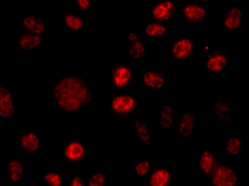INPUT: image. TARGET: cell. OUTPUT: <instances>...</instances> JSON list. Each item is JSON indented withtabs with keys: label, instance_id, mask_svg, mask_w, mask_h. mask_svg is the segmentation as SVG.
Instances as JSON below:
<instances>
[{
	"label": "cell",
	"instance_id": "obj_16",
	"mask_svg": "<svg viewBox=\"0 0 249 186\" xmlns=\"http://www.w3.org/2000/svg\"><path fill=\"white\" fill-rule=\"evenodd\" d=\"M132 131L135 139L143 146H150L154 143V134L150 126L142 118L137 116L132 121Z\"/></svg>",
	"mask_w": 249,
	"mask_h": 186
},
{
	"label": "cell",
	"instance_id": "obj_9",
	"mask_svg": "<svg viewBox=\"0 0 249 186\" xmlns=\"http://www.w3.org/2000/svg\"><path fill=\"white\" fill-rule=\"evenodd\" d=\"M177 10V3L174 0H159L151 5L149 14L152 19L167 24L175 17Z\"/></svg>",
	"mask_w": 249,
	"mask_h": 186
},
{
	"label": "cell",
	"instance_id": "obj_26",
	"mask_svg": "<svg viewBox=\"0 0 249 186\" xmlns=\"http://www.w3.org/2000/svg\"><path fill=\"white\" fill-rule=\"evenodd\" d=\"M244 139L237 136H229L224 140L223 151L225 154L231 157L239 156L245 149Z\"/></svg>",
	"mask_w": 249,
	"mask_h": 186
},
{
	"label": "cell",
	"instance_id": "obj_10",
	"mask_svg": "<svg viewBox=\"0 0 249 186\" xmlns=\"http://www.w3.org/2000/svg\"><path fill=\"white\" fill-rule=\"evenodd\" d=\"M208 9L205 5L197 2H186L181 8V17L190 24L199 25L209 17Z\"/></svg>",
	"mask_w": 249,
	"mask_h": 186
},
{
	"label": "cell",
	"instance_id": "obj_14",
	"mask_svg": "<svg viewBox=\"0 0 249 186\" xmlns=\"http://www.w3.org/2000/svg\"><path fill=\"white\" fill-rule=\"evenodd\" d=\"M213 115L217 121L224 125H233L236 122V112L228 101L217 100L213 104Z\"/></svg>",
	"mask_w": 249,
	"mask_h": 186
},
{
	"label": "cell",
	"instance_id": "obj_24",
	"mask_svg": "<svg viewBox=\"0 0 249 186\" xmlns=\"http://www.w3.org/2000/svg\"><path fill=\"white\" fill-rule=\"evenodd\" d=\"M147 180L151 186H168L173 183V174L168 168L159 166L151 171Z\"/></svg>",
	"mask_w": 249,
	"mask_h": 186
},
{
	"label": "cell",
	"instance_id": "obj_27",
	"mask_svg": "<svg viewBox=\"0 0 249 186\" xmlns=\"http://www.w3.org/2000/svg\"><path fill=\"white\" fill-rule=\"evenodd\" d=\"M154 170L152 169V163L148 159H140L137 164L134 165L133 172L135 174V177L139 179H144V178H148L151 171Z\"/></svg>",
	"mask_w": 249,
	"mask_h": 186
},
{
	"label": "cell",
	"instance_id": "obj_2",
	"mask_svg": "<svg viewBox=\"0 0 249 186\" xmlns=\"http://www.w3.org/2000/svg\"><path fill=\"white\" fill-rule=\"evenodd\" d=\"M230 58L222 50L214 49L212 45L206 46L205 67L212 75H223L229 69Z\"/></svg>",
	"mask_w": 249,
	"mask_h": 186
},
{
	"label": "cell",
	"instance_id": "obj_8",
	"mask_svg": "<svg viewBox=\"0 0 249 186\" xmlns=\"http://www.w3.org/2000/svg\"><path fill=\"white\" fill-rule=\"evenodd\" d=\"M246 19L245 11L239 7H229L222 15V28L226 32L240 30Z\"/></svg>",
	"mask_w": 249,
	"mask_h": 186
},
{
	"label": "cell",
	"instance_id": "obj_33",
	"mask_svg": "<svg viewBox=\"0 0 249 186\" xmlns=\"http://www.w3.org/2000/svg\"><path fill=\"white\" fill-rule=\"evenodd\" d=\"M247 136H248V138H249V129H248V131H247Z\"/></svg>",
	"mask_w": 249,
	"mask_h": 186
},
{
	"label": "cell",
	"instance_id": "obj_35",
	"mask_svg": "<svg viewBox=\"0 0 249 186\" xmlns=\"http://www.w3.org/2000/svg\"><path fill=\"white\" fill-rule=\"evenodd\" d=\"M139 1H144V0H139Z\"/></svg>",
	"mask_w": 249,
	"mask_h": 186
},
{
	"label": "cell",
	"instance_id": "obj_17",
	"mask_svg": "<svg viewBox=\"0 0 249 186\" xmlns=\"http://www.w3.org/2000/svg\"><path fill=\"white\" fill-rule=\"evenodd\" d=\"M16 112V103L12 89L7 86L0 87V116L3 119L13 118Z\"/></svg>",
	"mask_w": 249,
	"mask_h": 186
},
{
	"label": "cell",
	"instance_id": "obj_5",
	"mask_svg": "<svg viewBox=\"0 0 249 186\" xmlns=\"http://www.w3.org/2000/svg\"><path fill=\"white\" fill-rule=\"evenodd\" d=\"M140 82L148 93L157 94L167 86V77L157 69H147L139 75Z\"/></svg>",
	"mask_w": 249,
	"mask_h": 186
},
{
	"label": "cell",
	"instance_id": "obj_11",
	"mask_svg": "<svg viewBox=\"0 0 249 186\" xmlns=\"http://www.w3.org/2000/svg\"><path fill=\"white\" fill-rule=\"evenodd\" d=\"M127 38L129 43L127 51L128 59L133 62L145 60L147 45L142 36H140L139 33L134 29H129Z\"/></svg>",
	"mask_w": 249,
	"mask_h": 186
},
{
	"label": "cell",
	"instance_id": "obj_20",
	"mask_svg": "<svg viewBox=\"0 0 249 186\" xmlns=\"http://www.w3.org/2000/svg\"><path fill=\"white\" fill-rule=\"evenodd\" d=\"M21 25L25 31L35 33V34L44 35L48 32L47 21L36 14H27L22 18Z\"/></svg>",
	"mask_w": 249,
	"mask_h": 186
},
{
	"label": "cell",
	"instance_id": "obj_4",
	"mask_svg": "<svg viewBox=\"0 0 249 186\" xmlns=\"http://www.w3.org/2000/svg\"><path fill=\"white\" fill-rule=\"evenodd\" d=\"M139 99L133 95H116L109 102V109L113 115L126 117L139 108Z\"/></svg>",
	"mask_w": 249,
	"mask_h": 186
},
{
	"label": "cell",
	"instance_id": "obj_22",
	"mask_svg": "<svg viewBox=\"0 0 249 186\" xmlns=\"http://www.w3.org/2000/svg\"><path fill=\"white\" fill-rule=\"evenodd\" d=\"M144 33L148 38L154 39V41H158V39H162L166 35H168L169 26L166 22L152 19L147 21L145 24Z\"/></svg>",
	"mask_w": 249,
	"mask_h": 186
},
{
	"label": "cell",
	"instance_id": "obj_19",
	"mask_svg": "<svg viewBox=\"0 0 249 186\" xmlns=\"http://www.w3.org/2000/svg\"><path fill=\"white\" fill-rule=\"evenodd\" d=\"M18 145L26 153H37L41 150L42 140L36 131L27 130L20 134L18 138Z\"/></svg>",
	"mask_w": 249,
	"mask_h": 186
},
{
	"label": "cell",
	"instance_id": "obj_15",
	"mask_svg": "<svg viewBox=\"0 0 249 186\" xmlns=\"http://www.w3.org/2000/svg\"><path fill=\"white\" fill-rule=\"evenodd\" d=\"M43 35L35 34L31 32H20L16 38V49L18 52H28L37 50L43 46Z\"/></svg>",
	"mask_w": 249,
	"mask_h": 186
},
{
	"label": "cell",
	"instance_id": "obj_18",
	"mask_svg": "<svg viewBox=\"0 0 249 186\" xmlns=\"http://www.w3.org/2000/svg\"><path fill=\"white\" fill-rule=\"evenodd\" d=\"M196 132V118L193 112L183 111L178 118V133L180 137L191 138Z\"/></svg>",
	"mask_w": 249,
	"mask_h": 186
},
{
	"label": "cell",
	"instance_id": "obj_12",
	"mask_svg": "<svg viewBox=\"0 0 249 186\" xmlns=\"http://www.w3.org/2000/svg\"><path fill=\"white\" fill-rule=\"evenodd\" d=\"M217 165V159L212 150L206 148L199 151L197 159V170L202 178H210Z\"/></svg>",
	"mask_w": 249,
	"mask_h": 186
},
{
	"label": "cell",
	"instance_id": "obj_34",
	"mask_svg": "<svg viewBox=\"0 0 249 186\" xmlns=\"http://www.w3.org/2000/svg\"><path fill=\"white\" fill-rule=\"evenodd\" d=\"M58 1H64V0H58Z\"/></svg>",
	"mask_w": 249,
	"mask_h": 186
},
{
	"label": "cell",
	"instance_id": "obj_31",
	"mask_svg": "<svg viewBox=\"0 0 249 186\" xmlns=\"http://www.w3.org/2000/svg\"><path fill=\"white\" fill-rule=\"evenodd\" d=\"M87 182L83 181V179L79 176H73L70 180V185L71 186H83L86 185Z\"/></svg>",
	"mask_w": 249,
	"mask_h": 186
},
{
	"label": "cell",
	"instance_id": "obj_7",
	"mask_svg": "<svg viewBox=\"0 0 249 186\" xmlns=\"http://www.w3.org/2000/svg\"><path fill=\"white\" fill-rule=\"evenodd\" d=\"M209 180L215 186H234L239 182V172L233 166L218 164Z\"/></svg>",
	"mask_w": 249,
	"mask_h": 186
},
{
	"label": "cell",
	"instance_id": "obj_32",
	"mask_svg": "<svg viewBox=\"0 0 249 186\" xmlns=\"http://www.w3.org/2000/svg\"><path fill=\"white\" fill-rule=\"evenodd\" d=\"M199 1L201 3H212L215 1V0H199Z\"/></svg>",
	"mask_w": 249,
	"mask_h": 186
},
{
	"label": "cell",
	"instance_id": "obj_28",
	"mask_svg": "<svg viewBox=\"0 0 249 186\" xmlns=\"http://www.w3.org/2000/svg\"><path fill=\"white\" fill-rule=\"evenodd\" d=\"M107 184H109V179L101 171L93 172L87 181V185L89 186H106Z\"/></svg>",
	"mask_w": 249,
	"mask_h": 186
},
{
	"label": "cell",
	"instance_id": "obj_29",
	"mask_svg": "<svg viewBox=\"0 0 249 186\" xmlns=\"http://www.w3.org/2000/svg\"><path fill=\"white\" fill-rule=\"evenodd\" d=\"M43 182L47 185L60 186L63 184V178L55 171H47L43 174Z\"/></svg>",
	"mask_w": 249,
	"mask_h": 186
},
{
	"label": "cell",
	"instance_id": "obj_21",
	"mask_svg": "<svg viewBox=\"0 0 249 186\" xmlns=\"http://www.w3.org/2000/svg\"><path fill=\"white\" fill-rule=\"evenodd\" d=\"M61 24L63 25L71 33L79 34L84 31L87 27L86 20L80 15L75 12H63L60 15Z\"/></svg>",
	"mask_w": 249,
	"mask_h": 186
},
{
	"label": "cell",
	"instance_id": "obj_23",
	"mask_svg": "<svg viewBox=\"0 0 249 186\" xmlns=\"http://www.w3.org/2000/svg\"><path fill=\"white\" fill-rule=\"evenodd\" d=\"M157 120L158 126L161 130H171L175 122V109L173 105L169 103H163L158 110Z\"/></svg>",
	"mask_w": 249,
	"mask_h": 186
},
{
	"label": "cell",
	"instance_id": "obj_30",
	"mask_svg": "<svg viewBox=\"0 0 249 186\" xmlns=\"http://www.w3.org/2000/svg\"><path fill=\"white\" fill-rule=\"evenodd\" d=\"M77 8L83 13H87L93 7V0H75Z\"/></svg>",
	"mask_w": 249,
	"mask_h": 186
},
{
	"label": "cell",
	"instance_id": "obj_13",
	"mask_svg": "<svg viewBox=\"0 0 249 186\" xmlns=\"http://www.w3.org/2000/svg\"><path fill=\"white\" fill-rule=\"evenodd\" d=\"M87 152V146L82 140L73 139L64 146L62 154L67 163L76 164V163H80L86 159Z\"/></svg>",
	"mask_w": 249,
	"mask_h": 186
},
{
	"label": "cell",
	"instance_id": "obj_1",
	"mask_svg": "<svg viewBox=\"0 0 249 186\" xmlns=\"http://www.w3.org/2000/svg\"><path fill=\"white\" fill-rule=\"evenodd\" d=\"M54 108L64 114H76L92 102L93 94L87 81L79 76H66L53 87Z\"/></svg>",
	"mask_w": 249,
	"mask_h": 186
},
{
	"label": "cell",
	"instance_id": "obj_6",
	"mask_svg": "<svg viewBox=\"0 0 249 186\" xmlns=\"http://www.w3.org/2000/svg\"><path fill=\"white\" fill-rule=\"evenodd\" d=\"M134 70L132 67L123 62H116L111 69L112 85L117 91H123L132 83L134 79Z\"/></svg>",
	"mask_w": 249,
	"mask_h": 186
},
{
	"label": "cell",
	"instance_id": "obj_25",
	"mask_svg": "<svg viewBox=\"0 0 249 186\" xmlns=\"http://www.w3.org/2000/svg\"><path fill=\"white\" fill-rule=\"evenodd\" d=\"M7 177L12 184H19L25 178V167L18 159H11L7 163Z\"/></svg>",
	"mask_w": 249,
	"mask_h": 186
},
{
	"label": "cell",
	"instance_id": "obj_3",
	"mask_svg": "<svg viewBox=\"0 0 249 186\" xmlns=\"http://www.w3.org/2000/svg\"><path fill=\"white\" fill-rule=\"evenodd\" d=\"M196 52V41L188 35L175 37L169 45V58L172 61H186Z\"/></svg>",
	"mask_w": 249,
	"mask_h": 186
}]
</instances>
